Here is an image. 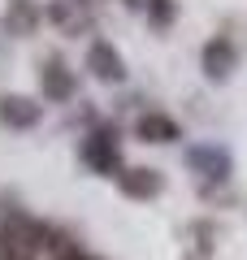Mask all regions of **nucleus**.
<instances>
[{
	"label": "nucleus",
	"mask_w": 247,
	"mask_h": 260,
	"mask_svg": "<svg viewBox=\"0 0 247 260\" xmlns=\"http://www.w3.org/2000/svg\"><path fill=\"white\" fill-rule=\"evenodd\" d=\"M147 18H152V26H174L178 18L174 0H147Z\"/></svg>",
	"instance_id": "nucleus-11"
},
{
	"label": "nucleus",
	"mask_w": 247,
	"mask_h": 260,
	"mask_svg": "<svg viewBox=\"0 0 247 260\" xmlns=\"http://www.w3.org/2000/svg\"><path fill=\"white\" fill-rule=\"evenodd\" d=\"M200 65H204V78H212V83H226L230 74H234V44H230L226 35L208 39L200 52Z\"/></svg>",
	"instance_id": "nucleus-5"
},
{
	"label": "nucleus",
	"mask_w": 247,
	"mask_h": 260,
	"mask_svg": "<svg viewBox=\"0 0 247 260\" xmlns=\"http://www.w3.org/2000/svg\"><path fill=\"white\" fill-rule=\"evenodd\" d=\"M74 91H78L74 74L65 70L61 61H48V65H44V95H48L52 104H61V100H74Z\"/></svg>",
	"instance_id": "nucleus-9"
},
{
	"label": "nucleus",
	"mask_w": 247,
	"mask_h": 260,
	"mask_svg": "<svg viewBox=\"0 0 247 260\" xmlns=\"http://www.w3.org/2000/svg\"><path fill=\"white\" fill-rule=\"evenodd\" d=\"M87 70H91L100 83H121V78H126V61H121V52L113 44H104V39H96V44L87 48Z\"/></svg>",
	"instance_id": "nucleus-4"
},
{
	"label": "nucleus",
	"mask_w": 247,
	"mask_h": 260,
	"mask_svg": "<svg viewBox=\"0 0 247 260\" xmlns=\"http://www.w3.org/2000/svg\"><path fill=\"white\" fill-rule=\"evenodd\" d=\"M39 117H44V109H39L35 100H26V95H0V126H9V130H35Z\"/></svg>",
	"instance_id": "nucleus-7"
},
{
	"label": "nucleus",
	"mask_w": 247,
	"mask_h": 260,
	"mask_svg": "<svg viewBox=\"0 0 247 260\" xmlns=\"http://www.w3.org/2000/svg\"><path fill=\"white\" fill-rule=\"evenodd\" d=\"M135 135L143 143H178L182 139V126H178L169 113H143V117L135 121Z\"/></svg>",
	"instance_id": "nucleus-8"
},
{
	"label": "nucleus",
	"mask_w": 247,
	"mask_h": 260,
	"mask_svg": "<svg viewBox=\"0 0 247 260\" xmlns=\"http://www.w3.org/2000/svg\"><path fill=\"white\" fill-rule=\"evenodd\" d=\"M117 186H121V195H130V200H156L161 195V174L156 169H147V165H121V174H117Z\"/></svg>",
	"instance_id": "nucleus-6"
},
{
	"label": "nucleus",
	"mask_w": 247,
	"mask_h": 260,
	"mask_svg": "<svg viewBox=\"0 0 247 260\" xmlns=\"http://www.w3.org/2000/svg\"><path fill=\"white\" fill-rule=\"evenodd\" d=\"M78 156L87 160V169H96V174H104V178H117L121 174V152H117V139H113L109 130L87 135L82 148H78Z\"/></svg>",
	"instance_id": "nucleus-2"
},
{
	"label": "nucleus",
	"mask_w": 247,
	"mask_h": 260,
	"mask_svg": "<svg viewBox=\"0 0 247 260\" xmlns=\"http://www.w3.org/2000/svg\"><path fill=\"white\" fill-rule=\"evenodd\" d=\"M56 260H96V256H82V251H65V256H56Z\"/></svg>",
	"instance_id": "nucleus-12"
},
{
	"label": "nucleus",
	"mask_w": 247,
	"mask_h": 260,
	"mask_svg": "<svg viewBox=\"0 0 247 260\" xmlns=\"http://www.w3.org/2000/svg\"><path fill=\"white\" fill-rule=\"evenodd\" d=\"M44 243H48V230L30 213L13 208L9 217H0V260H35Z\"/></svg>",
	"instance_id": "nucleus-1"
},
{
	"label": "nucleus",
	"mask_w": 247,
	"mask_h": 260,
	"mask_svg": "<svg viewBox=\"0 0 247 260\" xmlns=\"http://www.w3.org/2000/svg\"><path fill=\"white\" fill-rule=\"evenodd\" d=\"M39 26V9L30 5V0H18V5H9V13H5V30H18V35H30V30Z\"/></svg>",
	"instance_id": "nucleus-10"
},
{
	"label": "nucleus",
	"mask_w": 247,
	"mask_h": 260,
	"mask_svg": "<svg viewBox=\"0 0 247 260\" xmlns=\"http://www.w3.org/2000/svg\"><path fill=\"white\" fill-rule=\"evenodd\" d=\"M187 169L208 182H226L230 178V152L217 148V143H191L187 148Z\"/></svg>",
	"instance_id": "nucleus-3"
}]
</instances>
